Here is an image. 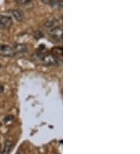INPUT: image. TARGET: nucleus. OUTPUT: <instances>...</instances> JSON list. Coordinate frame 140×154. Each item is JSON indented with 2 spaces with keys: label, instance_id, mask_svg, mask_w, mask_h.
<instances>
[{
  "label": "nucleus",
  "instance_id": "nucleus-4",
  "mask_svg": "<svg viewBox=\"0 0 140 154\" xmlns=\"http://www.w3.org/2000/svg\"><path fill=\"white\" fill-rule=\"evenodd\" d=\"M44 63L48 66H53V65H56L58 63V59L52 55V54H48L46 55L42 58Z\"/></svg>",
  "mask_w": 140,
  "mask_h": 154
},
{
  "label": "nucleus",
  "instance_id": "nucleus-7",
  "mask_svg": "<svg viewBox=\"0 0 140 154\" xmlns=\"http://www.w3.org/2000/svg\"><path fill=\"white\" fill-rule=\"evenodd\" d=\"M12 146H13V143L10 140H6L4 144V149L2 154H10Z\"/></svg>",
  "mask_w": 140,
  "mask_h": 154
},
{
  "label": "nucleus",
  "instance_id": "nucleus-2",
  "mask_svg": "<svg viewBox=\"0 0 140 154\" xmlns=\"http://www.w3.org/2000/svg\"><path fill=\"white\" fill-rule=\"evenodd\" d=\"M13 25V19L9 16L0 15V30H7Z\"/></svg>",
  "mask_w": 140,
  "mask_h": 154
},
{
  "label": "nucleus",
  "instance_id": "nucleus-10",
  "mask_svg": "<svg viewBox=\"0 0 140 154\" xmlns=\"http://www.w3.org/2000/svg\"><path fill=\"white\" fill-rule=\"evenodd\" d=\"M16 1L19 5H26V4L30 3L32 0H16Z\"/></svg>",
  "mask_w": 140,
  "mask_h": 154
},
{
  "label": "nucleus",
  "instance_id": "nucleus-12",
  "mask_svg": "<svg viewBox=\"0 0 140 154\" xmlns=\"http://www.w3.org/2000/svg\"><path fill=\"white\" fill-rule=\"evenodd\" d=\"M3 90H4L3 86H2V85H0V93L3 92Z\"/></svg>",
  "mask_w": 140,
  "mask_h": 154
},
{
  "label": "nucleus",
  "instance_id": "nucleus-13",
  "mask_svg": "<svg viewBox=\"0 0 140 154\" xmlns=\"http://www.w3.org/2000/svg\"><path fill=\"white\" fill-rule=\"evenodd\" d=\"M1 68H2V65L0 64V69H1Z\"/></svg>",
  "mask_w": 140,
  "mask_h": 154
},
{
  "label": "nucleus",
  "instance_id": "nucleus-5",
  "mask_svg": "<svg viewBox=\"0 0 140 154\" xmlns=\"http://www.w3.org/2000/svg\"><path fill=\"white\" fill-rule=\"evenodd\" d=\"M44 25L47 28L54 29L55 27L59 26V20L58 19H55V18H51V19L48 20H47Z\"/></svg>",
  "mask_w": 140,
  "mask_h": 154
},
{
  "label": "nucleus",
  "instance_id": "nucleus-1",
  "mask_svg": "<svg viewBox=\"0 0 140 154\" xmlns=\"http://www.w3.org/2000/svg\"><path fill=\"white\" fill-rule=\"evenodd\" d=\"M17 55L14 48L8 45H0V55L4 57H13Z\"/></svg>",
  "mask_w": 140,
  "mask_h": 154
},
{
  "label": "nucleus",
  "instance_id": "nucleus-6",
  "mask_svg": "<svg viewBox=\"0 0 140 154\" xmlns=\"http://www.w3.org/2000/svg\"><path fill=\"white\" fill-rule=\"evenodd\" d=\"M12 15L14 19L18 22H21L24 19V13L20 10H13L11 11Z\"/></svg>",
  "mask_w": 140,
  "mask_h": 154
},
{
  "label": "nucleus",
  "instance_id": "nucleus-8",
  "mask_svg": "<svg viewBox=\"0 0 140 154\" xmlns=\"http://www.w3.org/2000/svg\"><path fill=\"white\" fill-rule=\"evenodd\" d=\"M14 49H15L16 53H22L24 52L25 51H26V46L23 44H17V45H14L13 46Z\"/></svg>",
  "mask_w": 140,
  "mask_h": 154
},
{
  "label": "nucleus",
  "instance_id": "nucleus-9",
  "mask_svg": "<svg viewBox=\"0 0 140 154\" xmlns=\"http://www.w3.org/2000/svg\"><path fill=\"white\" fill-rule=\"evenodd\" d=\"M13 120H14V117L11 115H6V116L3 119V122L5 124H9V123L13 122Z\"/></svg>",
  "mask_w": 140,
  "mask_h": 154
},
{
  "label": "nucleus",
  "instance_id": "nucleus-3",
  "mask_svg": "<svg viewBox=\"0 0 140 154\" xmlns=\"http://www.w3.org/2000/svg\"><path fill=\"white\" fill-rule=\"evenodd\" d=\"M49 35L53 40L55 42H62V28L61 26H58L54 29H51V30L49 33Z\"/></svg>",
  "mask_w": 140,
  "mask_h": 154
},
{
  "label": "nucleus",
  "instance_id": "nucleus-11",
  "mask_svg": "<svg viewBox=\"0 0 140 154\" xmlns=\"http://www.w3.org/2000/svg\"><path fill=\"white\" fill-rule=\"evenodd\" d=\"M41 1L45 3H49V2H52V0H41Z\"/></svg>",
  "mask_w": 140,
  "mask_h": 154
}]
</instances>
